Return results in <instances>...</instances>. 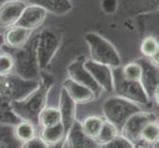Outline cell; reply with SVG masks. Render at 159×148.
<instances>
[{
    "label": "cell",
    "instance_id": "f1b7e54d",
    "mask_svg": "<svg viewBox=\"0 0 159 148\" xmlns=\"http://www.w3.org/2000/svg\"><path fill=\"white\" fill-rule=\"evenodd\" d=\"M19 122L20 119L12 111L11 103L0 99V124L14 125Z\"/></svg>",
    "mask_w": 159,
    "mask_h": 148
},
{
    "label": "cell",
    "instance_id": "d4e9b609",
    "mask_svg": "<svg viewBox=\"0 0 159 148\" xmlns=\"http://www.w3.org/2000/svg\"><path fill=\"white\" fill-rule=\"evenodd\" d=\"M21 145L13 134V125L0 124V148H21Z\"/></svg>",
    "mask_w": 159,
    "mask_h": 148
},
{
    "label": "cell",
    "instance_id": "7c38bea8",
    "mask_svg": "<svg viewBox=\"0 0 159 148\" xmlns=\"http://www.w3.org/2000/svg\"><path fill=\"white\" fill-rule=\"evenodd\" d=\"M48 14V11L40 5L27 2L17 25L34 32L43 25Z\"/></svg>",
    "mask_w": 159,
    "mask_h": 148
},
{
    "label": "cell",
    "instance_id": "1f68e13d",
    "mask_svg": "<svg viewBox=\"0 0 159 148\" xmlns=\"http://www.w3.org/2000/svg\"><path fill=\"white\" fill-rule=\"evenodd\" d=\"M99 148H135V144L120 133L109 143L102 145Z\"/></svg>",
    "mask_w": 159,
    "mask_h": 148
},
{
    "label": "cell",
    "instance_id": "d590c367",
    "mask_svg": "<svg viewBox=\"0 0 159 148\" xmlns=\"http://www.w3.org/2000/svg\"><path fill=\"white\" fill-rule=\"evenodd\" d=\"M149 148H159V140H157L156 142H154V143L152 144H148Z\"/></svg>",
    "mask_w": 159,
    "mask_h": 148
},
{
    "label": "cell",
    "instance_id": "484cf974",
    "mask_svg": "<svg viewBox=\"0 0 159 148\" xmlns=\"http://www.w3.org/2000/svg\"><path fill=\"white\" fill-rule=\"evenodd\" d=\"M119 134H120V130L116 125H114L113 123L105 120L95 141L98 144V146L100 147L102 145H105V144L109 143L110 141L113 140Z\"/></svg>",
    "mask_w": 159,
    "mask_h": 148
},
{
    "label": "cell",
    "instance_id": "f35d334b",
    "mask_svg": "<svg viewBox=\"0 0 159 148\" xmlns=\"http://www.w3.org/2000/svg\"><path fill=\"white\" fill-rule=\"evenodd\" d=\"M158 123H159V119H158Z\"/></svg>",
    "mask_w": 159,
    "mask_h": 148
},
{
    "label": "cell",
    "instance_id": "277c9868",
    "mask_svg": "<svg viewBox=\"0 0 159 148\" xmlns=\"http://www.w3.org/2000/svg\"><path fill=\"white\" fill-rule=\"evenodd\" d=\"M139 105L125 100L119 96L107 98L103 103V118L107 122L113 123L120 130L127 119L135 113L141 111Z\"/></svg>",
    "mask_w": 159,
    "mask_h": 148
},
{
    "label": "cell",
    "instance_id": "7402d4cb",
    "mask_svg": "<svg viewBox=\"0 0 159 148\" xmlns=\"http://www.w3.org/2000/svg\"><path fill=\"white\" fill-rule=\"evenodd\" d=\"M37 133V127L32 123L20 120L13 125V134L21 144L36 137L38 135Z\"/></svg>",
    "mask_w": 159,
    "mask_h": 148
},
{
    "label": "cell",
    "instance_id": "e575fe53",
    "mask_svg": "<svg viewBox=\"0 0 159 148\" xmlns=\"http://www.w3.org/2000/svg\"><path fill=\"white\" fill-rule=\"evenodd\" d=\"M152 99H154L155 103L157 104V106L159 107V87L156 89V91L154 92V95H153Z\"/></svg>",
    "mask_w": 159,
    "mask_h": 148
},
{
    "label": "cell",
    "instance_id": "e0dca14e",
    "mask_svg": "<svg viewBox=\"0 0 159 148\" xmlns=\"http://www.w3.org/2000/svg\"><path fill=\"white\" fill-rule=\"evenodd\" d=\"M64 146L67 148H99L94 139L88 137L83 132L78 120H76L67 132Z\"/></svg>",
    "mask_w": 159,
    "mask_h": 148
},
{
    "label": "cell",
    "instance_id": "4316f807",
    "mask_svg": "<svg viewBox=\"0 0 159 148\" xmlns=\"http://www.w3.org/2000/svg\"><path fill=\"white\" fill-rule=\"evenodd\" d=\"M139 20L142 22V30L149 32L148 35H153L156 38L159 36V9L154 13L139 16Z\"/></svg>",
    "mask_w": 159,
    "mask_h": 148
},
{
    "label": "cell",
    "instance_id": "ffe728a7",
    "mask_svg": "<svg viewBox=\"0 0 159 148\" xmlns=\"http://www.w3.org/2000/svg\"><path fill=\"white\" fill-rule=\"evenodd\" d=\"M28 3L40 5L48 11V13L54 15L67 14L72 9L70 0H28Z\"/></svg>",
    "mask_w": 159,
    "mask_h": 148
},
{
    "label": "cell",
    "instance_id": "f546056e",
    "mask_svg": "<svg viewBox=\"0 0 159 148\" xmlns=\"http://www.w3.org/2000/svg\"><path fill=\"white\" fill-rule=\"evenodd\" d=\"M120 73H122V76L125 80L140 82L141 66L136 60L130 61L127 64L123 65V66H120Z\"/></svg>",
    "mask_w": 159,
    "mask_h": 148
},
{
    "label": "cell",
    "instance_id": "30bf717a",
    "mask_svg": "<svg viewBox=\"0 0 159 148\" xmlns=\"http://www.w3.org/2000/svg\"><path fill=\"white\" fill-rule=\"evenodd\" d=\"M84 66L104 92H114V75L111 67L105 64L95 62L91 59L85 60Z\"/></svg>",
    "mask_w": 159,
    "mask_h": 148
},
{
    "label": "cell",
    "instance_id": "5bb4252c",
    "mask_svg": "<svg viewBox=\"0 0 159 148\" xmlns=\"http://www.w3.org/2000/svg\"><path fill=\"white\" fill-rule=\"evenodd\" d=\"M33 36V32L19 25L6 29L2 35L3 45L12 51L20 49L28 43Z\"/></svg>",
    "mask_w": 159,
    "mask_h": 148
},
{
    "label": "cell",
    "instance_id": "3957f363",
    "mask_svg": "<svg viewBox=\"0 0 159 148\" xmlns=\"http://www.w3.org/2000/svg\"><path fill=\"white\" fill-rule=\"evenodd\" d=\"M84 40L88 46L91 60L98 63L108 65L112 69L122 66V58L117 48L106 38L97 33L89 32L84 36Z\"/></svg>",
    "mask_w": 159,
    "mask_h": 148
},
{
    "label": "cell",
    "instance_id": "4fadbf2b",
    "mask_svg": "<svg viewBox=\"0 0 159 148\" xmlns=\"http://www.w3.org/2000/svg\"><path fill=\"white\" fill-rule=\"evenodd\" d=\"M27 5L23 0H6L0 5V28L6 30L17 25Z\"/></svg>",
    "mask_w": 159,
    "mask_h": 148
},
{
    "label": "cell",
    "instance_id": "d6986e66",
    "mask_svg": "<svg viewBox=\"0 0 159 148\" xmlns=\"http://www.w3.org/2000/svg\"><path fill=\"white\" fill-rule=\"evenodd\" d=\"M125 11L133 16H144L159 9V0H124Z\"/></svg>",
    "mask_w": 159,
    "mask_h": 148
},
{
    "label": "cell",
    "instance_id": "836d02e7",
    "mask_svg": "<svg viewBox=\"0 0 159 148\" xmlns=\"http://www.w3.org/2000/svg\"><path fill=\"white\" fill-rule=\"evenodd\" d=\"M21 148H51L45 141H43L39 135H37L36 137L32 138L31 140L24 142L21 145Z\"/></svg>",
    "mask_w": 159,
    "mask_h": 148
},
{
    "label": "cell",
    "instance_id": "7a4b0ae2",
    "mask_svg": "<svg viewBox=\"0 0 159 148\" xmlns=\"http://www.w3.org/2000/svg\"><path fill=\"white\" fill-rule=\"evenodd\" d=\"M15 68L14 73L20 78L28 81H40L42 77L41 67L37 56L36 36H32L30 42L20 49L12 52Z\"/></svg>",
    "mask_w": 159,
    "mask_h": 148
},
{
    "label": "cell",
    "instance_id": "74e56055",
    "mask_svg": "<svg viewBox=\"0 0 159 148\" xmlns=\"http://www.w3.org/2000/svg\"><path fill=\"white\" fill-rule=\"evenodd\" d=\"M4 1H6V0H0V5H1Z\"/></svg>",
    "mask_w": 159,
    "mask_h": 148
},
{
    "label": "cell",
    "instance_id": "83f0119b",
    "mask_svg": "<svg viewBox=\"0 0 159 148\" xmlns=\"http://www.w3.org/2000/svg\"><path fill=\"white\" fill-rule=\"evenodd\" d=\"M159 140V123L158 119L147 123L140 133V141L146 144H152Z\"/></svg>",
    "mask_w": 159,
    "mask_h": 148
},
{
    "label": "cell",
    "instance_id": "9c48e42d",
    "mask_svg": "<svg viewBox=\"0 0 159 148\" xmlns=\"http://www.w3.org/2000/svg\"><path fill=\"white\" fill-rule=\"evenodd\" d=\"M87 58L84 56H81L77 57L75 60H73L68 65L67 68V73H68V78L73 80L76 83L80 85H83L87 88H89L91 91L95 93L97 98H100V96L103 94V89L98 85L95 80L92 78V76L88 72L84 66V62Z\"/></svg>",
    "mask_w": 159,
    "mask_h": 148
},
{
    "label": "cell",
    "instance_id": "5b68a950",
    "mask_svg": "<svg viewBox=\"0 0 159 148\" xmlns=\"http://www.w3.org/2000/svg\"><path fill=\"white\" fill-rule=\"evenodd\" d=\"M36 36L37 56L41 69H46L52 61L62 41L61 32L54 28H46Z\"/></svg>",
    "mask_w": 159,
    "mask_h": 148
},
{
    "label": "cell",
    "instance_id": "9a60e30c",
    "mask_svg": "<svg viewBox=\"0 0 159 148\" xmlns=\"http://www.w3.org/2000/svg\"><path fill=\"white\" fill-rule=\"evenodd\" d=\"M62 89L66 92V94L76 105H85L97 100L95 93L89 88L76 83L68 77L63 81Z\"/></svg>",
    "mask_w": 159,
    "mask_h": 148
},
{
    "label": "cell",
    "instance_id": "44dd1931",
    "mask_svg": "<svg viewBox=\"0 0 159 148\" xmlns=\"http://www.w3.org/2000/svg\"><path fill=\"white\" fill-rule=\"evenodd\" d=\"M104 122H105V119H104L103 117L91 114V116L85 117L79 123H80L81 128L83 130V132L88 136V137L95 140L103 127Z\"/></svg>",
    "mask_w": 159,
    "mask_h": 148
},
{
    "label": "cell",
    "instance_id": "6da1fadb",
    "mask_svg": "<svg viewBox=\"0 0 159 148\" xmlns=\"http://www.w3.org/2000/svg\"><path fill=\"white\" fill-rule=\"evenodd\" d=\"M54 80L50 75H42L39 85L28 96L19 101L11 103L13 113L20 120L32 123L38 128L39 117L48 106V99Z\"/></svg>",
    "mask_w": 159,
    "mask_h": 148
},
{
    "label": "cell",
    "instance_id": "8d00e7d4",
    "mask_svg": "<svg viewBox=\"0 0 159 148\" xmlns=\"http://www.w3.org/2000/svg\"><path fill=\"white\" fill-rule=\"evenodd\" d=\"M152 61L154 62L155 64H157L158 66H159V52H158V54H157V56H156V57H155L154 59H153Z\"/></svg>",
    "mask_w": 159,
    "mask_h": 148
},
{
    "label": "cell",
    "instance_id": "ab89813d",
    "mask_svg": "<svg viewBox=\"0 0 159 148\" xmlns=\"http://www.w3.org/2000/svg\"><path fill=\"white\" fill-rule=\"evenodd\" d=\"M23 1H26V0H23Z\"/></svg>",
    "mask_w": 159,
    "mask_h": 148
},
{
    "label": "cell",
    "instance_id": "8fae6325",
    "mask_svg": "<svg viewBox=\"0 0 159 148\" xmlns=\"http://www.w3.org/2000/svg\"><path fill=\"white\" fill-rule=\"evenodd\" d=\"M141 66L140 83L146 94L152 99L154 92L159 87V66L151 59L141 57L136 59Z\"/></svg>",
    "mask_w": 159,
    "mask_h": 148
},
{
    "label": "cell",
    "instance_id": "ba28073f",
    "mask_svg": "<svg viewBox=\"0 0 159 148\" xmlns=\"http://www.w3.org/2000/svg\"><path fill=\"white\" fill-rule=\"evenodd\" d=\"M157 119L158 118L154 113L141 110V111L131 114L127 119L123 128H120V133L136 145L140 141V133L143 128L147 123Z\"/></svg>",
    "mask_w": 159,
    "mask_h": 148
},
{
    "label": "cell",
    "instance_id": "4dcf8cb0",
    "mask_svg": "<svg viewBox=\"0 0 159 148\" xmlns=\"http://www.w3.org/2000/svg\"><path fill=\"white\" fill-rule=\"evenodd\" d=\"M15 61L12 52L0 48V76H8L14 73Z\"/></svg>",
    "mask_w": 159,
    "mask_h": 148
},
{
    "label": "cell",
    "instance_id": "603a6c76",
    "mask_svg": "<svg viewBox=\"0 0 159 148\" xmlns=\"http://www.w3.org/2000/svg\"><path fill=\"white\" fill-rule=\"evenodd\" d=\"M61 123V117H60V112L58 107L53 106H47L43 110L40 117H39V124L38 128H50Z\"/></svg>",
    "mask_w": 159,
    "mask_h": 148
},
{
    "label": "cell",
    "instance_id": "cb8c5ba5",
    "mask_svg": "<svg viewBox=\"0 0 159 148\" xmlns=\"http://www.w3.org/2000/svg\"><path fill=\"white\" fill-rule=\"evenodd\" d=\"M140 52L143 57L153 60L159 52V40L153 35H146L141 41Z\"/></svg>",
    "mask_w": 159,
    "mask_h": 148
},
{
    "label": "cell",
    "instance_id": "52a82bcc",
    "mask_svg": "<svg viewBox=\"0 0 159 148\" xmlns=\"http://www.w3.org/2000/svg\"><path fill=\"white\" fill-rule=\"evenodd\" d=\"M114 92L116 96L138 104L139 106L148 105L150 98L146 94L140 82L125 80L120 73V67L113 69Z\"/></svg>",
    "mask_w": 159,
    "mask_h": 148
},
{
    "label": "cell",
    "instance_id": "ac0fdd59",
    "mask_svg": "<svg viewBox=\"0 0 159 148\" xmlns=\"http://www.w3.org/2000/svg\"><path fill=\"white\" fill-rule=\"evenodd\" d=\"M66 134L63 125L59 123L53 127L40 128L38 135L51 148H63Z\"/></svg>",
    "mask_w": 159,
    "mask_h": 148
},
{
    "label": "cell",
    "instance_id": "2e32d148",
    "mask_svg": "<svg viewBox=\"0 0 159 148\" xmlns=\"http://www.w3.org/2000/svg\"><path fill=\"white\" fill-rule=\"evenodd\" d=\"M58 110L60 112V117H61V124L67 133L77 120L76 119L77 105L71 100L63 89H61L59 94Z\"/></svg>",
    "mask_w": 159,
    "mask_h": 148
},
{
    "label": "cell",
    "instance_id": "d6a6232c",
    "mask_svg": "<svg viewBox=\"0 0 159 148\" xmlns=\"http://www.w3.org/2000/svg\"><path fill=\"white\" fill-rule=\"evenodd\" d=\"M119 7V0H101V8L107 15L116 13Z\"/></svg>",
    "mask_w": 159,
    "mask_h": 148
},
{
    "label": "cell",
    "instance_id": "8992f818",
    "mask_svg": "<svg viewBox=\"0 0 159 148\" xmlns=\"http://www.w3.org/2000/svg\"><path fill=\"white\" fill-rule=\"evenodd\" d=\"M39 82L24 80L15 73L0 76V99L10 103L22 100L37 88Z\"/></svg>",
    "mask_w": 159,
    "mask_h": 148
}]
</instances>
